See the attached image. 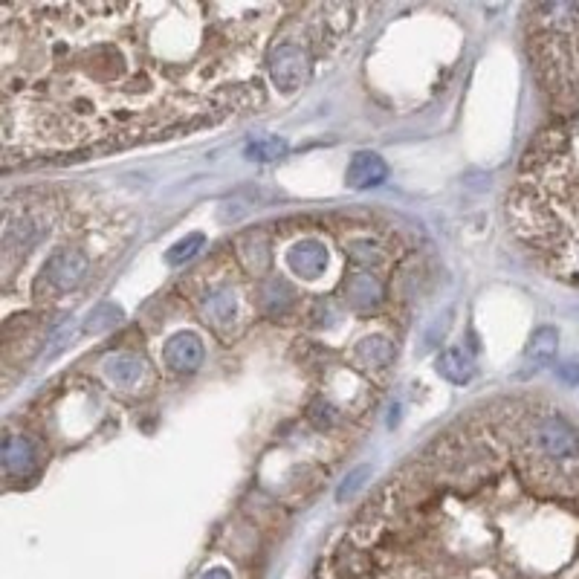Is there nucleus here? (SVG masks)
Here are the masks:
<instances>
[{
  "label": "nucleus",
  "mask_w": 579,
  "mask_h": 579,
  "mask_svg": "<svg viewBox=\"0 0 579 579\" xmlns=\"http://www.w3.org/2000/svg\"><path fill=\"white\" fill-rule=\"evenodd\" d=\"M524 446L553 467H571L579 461V435L559 414H539L527 420Z\"/></svg>",
  "instance_id": "obj_1"
},
{
  "label": "nucleus",
  "mask_w": 579,
  "mask_h": 579,
  "mask_svg": "<svg viewBox=\"0 0 579 579\" xmlns=\"http://www.w3.org/2000/svg\"><path fill=\"white\" fill-rule=\"evenodd\" d=\"M267 76L278 93L293 96L313 76V53L296 41H281L267 53Z\"/></svg>",
  "instance_id": "obj_2"
},
{
  "label": "nucleus",
  "mask_w": 579,
  "mask_h": 579,
  "mask_svg": "<svg viewBox=\"0 0 579 579\" xmlns=\"http://www.w3.org/2000/svg\"><path fill=\"white\" fill-rule=\"evenodd\" d=\"M90 273V258L79 249H58L56 255L47 261L41 281H38V296L47 290V296H61L70 293L82 284Z\"/></svg>",
  "instance_id": "obj_3"
},
{
  "label": "nucleus",
  "mask_w": 579,
  "mask_h": 579,
  "mask_svg": "<svg viewBox=\"0 0 579 579\" xmlns=\"http://www.w3.org/2000/svg\"><path fill=\"white\" fill-rule=\"evenodd\" d=\"M200 313L203 319L215 328L218 333L229 331L235 322H238V313H241V302H238V293L229 287V284H218V287H209L203 296H200Z\"/></svg>",
  "instance_id": "obj_4"
},
{
  "label": "nucleus",
  "mask_w": 579,
  "mask_h": 579,
  "mask_svg": "<svg viewBox=\"0 0 579 579\" xmlns=\"http://www.w3.org/2000/svg\"><path fill=\"white\" fill-rule=\"evenodd\" d=\"M206 357L203 339L192 331H177L168 336L166 348H163V359H166L168 371L174 374H194Z\"/></svg>",
  "instance_id": "obj_5"
},
{
  "label": "nucleus",
  "mask_w": 579,
  "mask_h": 579,
  "mask_svg": "<svg viewBox=\"0 0 579 579\" xmlns=\"http://www.w3.org/2000/svg\"><path fill=\"white\" fill-rule=\"evenodd\" d=\"M287 267L296 278L316 281L328 270V247L316 238H302L287 249Z\"/></svg>",
  "instance_id": "obj_6"
},
{
  "label": "nucleus",
  "mask_w": 579,
  "mask_h": 579,
  "mask_svg": "<svg viewBox=\"0 0 579 579\" xmlns=\"http://www.w3.org/2000/svg\"><path fill=\"white\" fill-rule=\"evenodd\" d=\"M556 348H559V333L551 325L539 328V331L530 336L527 348H524L522 365H519V380H527L533 374H539L542 368H548L556 357Z\"/></svg>",
  "instance_id": "obj_7"
},
{
  "label": "nucleus",
  "mask_w": 579,
  "mask_h": 579,
  "mask_svg": "<svg viewBox=\"0 0 579 579\" xmlns=\"http://www.w3.org/2000/svg\"><path fill=\"white\" fill-rule=\"evenodd\" d=\"M386 177L388 166L383 163V157H377V154H371V151L354 154V160H351V166H348V174H345V180H348L351 189H377V186L386 183Z\"/></svg>",
  "instance_id": "obj_8"
},
{
  "label": "nucleus",
  "mask_w": 579,
  "mask_h": 579,
  "mask_svg": "<svg viewBox=\"0 0 579 579\" xmlns=\"http://www.w3.org/2000/svg\"><path fill=\"white\" fill-rule=\"evenodd\" d=\"M102 371H105V377L111 380L113 386L131 391V388H137L142 383L148 365L137 354H113V357L102 362Z\"/></svg>",
  "instance_id": "obj_9"
},
{
  "label": "nucleus",
  "mask_w": 579,
  "mask_h": 579,
  "mask_svg": "<svg viewBox=\"0 0 579 579\" xmlns=\"http://www.w3.org/2000/svg\"><path fill=\"white\" fill-rule=\"evenodd\" d=\"M258 304H261V310H264L267 316L278 319V316H284L287 310H293L296 290H293V284L284 281V278H267V281L258 284Z\"/></svg>",
  "instance_id": "obj_10"
},
{
  "label": "nucleus",
  "mask_w": 579,
  "mask_h": 579,
  "mask_svg": "<svg viewBox=\"0 0 579 579\" xmlns=\"http://www.w3.org/2000/svg\"><path fill=\"white\" fill-rule=\"evenodd\" d=\"M35 467V446L24 435H12L3 441V469L12 478H24Z\"/></svg>",
  "instance_id": "obj_11"
},
{
  "label": "nucleus",
  "mask_w": 579,
  "mask_h": 579,
  "mask_svg": "<svg viewBox=\"0 0 579 579\" xmlns=\"http://www.w3.org/2000/svg\"><path fill=\"white\" fill-rule=\"evenodd\" d=\"M345 299L357 310H371V307L383 302V284H380V278L357 273V276L345 281Z\"/></svg>",
  "instance_id": "obj_12"
},
{
  "label": "nucleus",
  "mask_w": 579,
  "mask_h": 579,
  "mask_svg": "<svg viewBox=\"0 0 579 579\" xmlns=\"http://www.w3.org/2000/svg\"><path fill=\"white\" fill-rule=\"evenodd\" d=\"M438 374L443 380H449L452 386H467L475 377V362L464 348H446L438 357Z\"/></svg>",
  "instance_id": "obj_13"
},
{
  "label": "nucleus",
  "mask_w": 579,
  "mask_h": 579,
  "mask_svg": "<svg viewBox=\"0 0 579 579\" xmlns=\"http://www.w3.org/2000/svg\"><path fill=\"white\" fill-rule=\"evenodd\" d=\"M357 359L359 365L371 368V371H380L388 368L391 359H394V345L388 342L386 336H368L357 345Z\"/></svg>",
  "instance_id": "obj_14"
},
{
  "label": "nucleus",
  "mask_w": 579,
  "mask_h": 579,
  "mask_svg": "<svg viewBox=\"0 0 579 579\" xmlns=\"http://www.w3.org/2000/svg\"><path fill=\"white\" fill-rule=\"evenodd\" d=\"M206 247V238L200 235V232H192V235H186L183 241H177L174 247L166 252V261L171 267H183V264H189L194 255H200V249Z\"/></svg>",
  "instance_id": "obj_15"
},
{
  "label": "nucleus",
  "mask_w": 579,
  "mask_h": 579,
  "mask_svg": "<svg viewBox=\"0 0 579 579\" xmlns=\"http://www.w3.org/2000/svg\"><path fill=\"white\" fill-rule=\"evenodd\" d=\"M287 154V142L284 139H258V142H249L247 145V157L258 160V163H276Z\"/></svg>",
  "instance_id": "obj_16"
},
{
  "label": "nucleus",
  "mask_w": 579,
  "mask_h": 579,
  "mask_svg": "<svg viewBox=\"0 0 579 579\" xmlns=\"http://www.w3.org/2000/svg\"><path fill=\"white\" fill-rule=\"evenodd\" d=\"M119 319H122V310H119L116 304L113 302L99 304V307L87 316V331H93V333L108 331V328H113Z\"/></svg>",
  "instance_id": "obj_17"
},
{
  "label": "nucleus",
  "mask_w": 579,
  "mask_h": 579,
  "mask_svg": "<svg viewBox=\"0 0 579 579\" xmlns=\"http://www.w3.org/2000/svg\"><path fill=\"white\" fill-rule=\"evenodd\" d=\"M307 417H310V423H313V426H319V429H331L333 423H336V417H339V412L333 409L328 400H316V403L310 406Z\"/></svg>",
  "instance_id": "obj_18"
},
{
  "label": "nucleus",
  "mask_w": 579,
  "mask_h": 579,
  "mask_svg": "<svg viewBox=\"0 0 579 579\" xmlns=\"http://www.w3.org/2000/svg\"><path fill=\"white\" fill-rule=\"evenodd\" d=\"M348 252L357 264H380V252L371 247L368 241H351L348 244Z\"/></svg>",
  "instance_id": "obj_19"
},
{
  "label": "nucleus",
  "mask_w": 579,
  "mask_h": 579,
  "mask_svg": "<svg viewBox=\"0 0 579 579\" xmlns=\"http://www.w3.org/2000/svg\"><path fill=\"white\" fill-rule=\"evenodd\" d=\"M365 478H368V467L354 469V472H351V475H348V478L342 481V487H339V493H336V498H339V501H345L348 496H354V493L359 490V484H362Z\"/></svg>",
  "instance_id": "obj_20"
},
{
  "label": "nucleus",
  "mask_w": 579,
  "mask_h": 579,
  "mask_svg": "<svg viewBox=\"0 0 579 579\" xmlns=\"http://www.w3.org/2000/svg\"><path fill=\"white\" fill-rule=\"evenodd\" d=\"M556 377L565 383V386H574V388H579V357H571V359H565L559 368H556Z\"/></svg>",
  "instance_id": "obj_21"
},
{
  "label": "nucleus",
  "mask_w": 579,
  "mask_h": 579,
  "mask_svg": "<svg viewBox=\"0 0 579 579\" xmlns=\"http://www.w3.org/2000/svg\"><path fill=\"white\" fill-rule=\"evenodd\" d=\"M73 336H76V328H64V331L58 333L56 339H53V345H50L53 351L47 354V359H53L56 354H61V351H64V348H67V345L73 342Z\"/></svg>",
  "instance_id": "obj_22"
},
{
  "label": "nucleus",
  "mask_w": 579,
  "mask_h": 579,
  "mask_svg": "<svg viewBox=\"0 0 579 579\" xmlns=\"http://www.w3.org/2000/svg\"><path fill=\"white\" fill-rule=\"evenodd\" d=\"M200 579H232V574H229L226 568H209Z\"/></svg>",
  "instance_id": "obj_23"
}]
</instances>
